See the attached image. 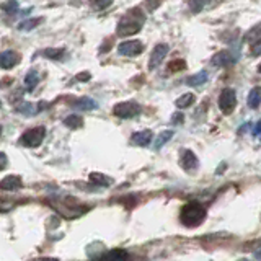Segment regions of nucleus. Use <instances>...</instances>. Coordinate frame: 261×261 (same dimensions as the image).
Segmentation results:
<instances>
[{"label": "nucleus", "mask_w": 261, "mask_h": 261, "mask_svg": "<svg viewBox=\"0 0 261 261\" xmlns=\"http://www.w3.org/2000/svg\"><path fill=\"white\" fill-rule=\"evenodd\" d=\"M51 206L59 212L61 216L67 217V219H75L79 216H82L87 211V207H82L73 201V198H64V199H57L53 201Z\"/></svg>", "instance_id": "3"}, {"label": "nucleus", "mask_w": 261, "mask_h": 261, "mask_svg": "<svg viewBox=\"0 0 261 261\" xmlns=\"http://www.w3.org/2000/svg\"><path fill=\"white\" fill-rule=\"evenodd\" d=\"M255 136H261V121H258V124L255 126V130H253Z\"/></svg>", "instance_id": "37"}, {"label": "nucleus", "mask_w": 261, "mask_h": 261, "mask_svg": "<svg viewBox=\"0 0 261 261\" xmlns=\"http://www.w3.org/2000/svg\"><path fill=\"white\" fill-rule=\"evenodd\" d=\"M18 8H20L18 0H7V2L0 4V10L8 13V15H15L16 12H18Z\"/></svg>", "instance_id": "26"}, {"label": "nucleus", "mask_w": 261, "mask_h": 261, "mask_svg": "<svg viewBox=\"0 0 261 261\" xmlns=\"http://www.w3.org/2000/svg\"><path fill=\"white\" fill-rule=\"evenodd\" d=\"M160 4H162V0H147V2H145V5H147V10H149V12L155 10V8H157Z\"/></svg>", "instance_id": "32"}, {"label": "nucleus", "mask_w": 261, "mask_h": 261, "mask_svg": "<svg viewBox=\"0 0 261 261\" xmlns=\"http://www.w3.org/2000/svg\"><path fill=\"white\" fill-rule=\"evenodd\" d=\"M23 188V181L18 175H8L0 181V190L4 191H18Z\"/></svg>", "instance_id": "11"}, {"label": "nucleus", "mask_w": 261, "mask_h": 261, "mask_svg": "<svg viewBox=\"0 0 261 261\" xmlns=\"http://www.w3.org/2000/svg\"><path fill=\"white\" fill-rule=\"evenodd\" d=\"M20 62V54L16 51H4L0 53V69H13Z\"/></svg>", "instance_id": "10"}, {"label": "nucleus", "mask_w": 261, "mask_h": 261, "mask_svg": "<svg viewBox=\"0 0 261 261\" xmlns=\"http://www.w3.org/2000/svg\"><path fill=\"white\" fill-rule=\"evenodd\" d=\"M258 72H261V64L258 65Z\"/></svg>", "instance_id": "40"}, {"label": "nucleus", "mask_w": 261, "mask_h": 261, "mask_svg": "<svg viewBox=\"0 0 261 261\" xmlns=\"http://www.w3.org/2000/svg\"><path fill=\"white\" fill-rule=\"evenodd\" d=\"M217 2L219 0H188V8L191 10V13H201Z\"/></svg>", "instance_id": "13"}, {"label": "nucleus", "mask_w": 261, "mask_h": 261, "mask_svg": "<svg viewBox=\"0 0 261 261\" xmlns=\"http://www.w3.org/2000/svg\"><path fill=\"white\" fill-rule=\"evenodd\" d=\"M245 41H258V39H261V21L259 23H256L255 27H251L248 31H247V35H245V38H243Z\"/></svg>", "instance_id": "25"}, {"label": "nucleus", "mask_w": 261, "mask_h": 261, "mask_svg": "<svg viewBox=\"0 0 261 261\" xmlns=\"http://www.w3.org/2000/svg\"><path fill=\"white\" fill-rule=\"evenodd\" d=\"M7 167V155L4 152H0V170H4Z\"/></svg>", "instance_id": "36"}, {"label": "nucleus", "mask_w": 261, "mask_h": 261, "mask_svg": "<svg viewBox=\"0 0 261 261\" xmlns=\"http://www.w3.org/2000/svg\"><path fill=\"white\" fill-rule=\"evenodd\" d=\"M247 103H248V106H250L251 110L259 108V105H261V87H253L250 90Z\"/></svg>", "instance_id": "19"}, {"label": "nucleus", "mask_w": 261, "mask_h": 261, "mask_svg": "<svg viewBox=\"0 0 261 261\" xmlns=\"http://www.w3.org/2000/svg\"><path fill=\"white\" fill-rule=\"evenodd\" d=\"M194 101H196V96L193 93H185L179 98H176L175 106L179 110H185V108H190L191 105H194Z\"/></svg>", "instance_id": "23"}, {"label": "nucleus", "mask_w": 261, "mask_h": 261, "mask_svg": "<svg viewBox=\"0 0 261 261\" xmlns=\"http://www.w3.org/2000/svg\"><path fill=\"white\" fill-rule=\"evenodd\" d=\"M173 134H175L173 130H163V133L157 137V141H155V149H162V147L173 137Z\"/></svg>", "instance_id": "28"}, {"label": "nucleus", "mask_w": 261, "mask_h": 261, "mask_svg": "<svg viewBox=\"0 0 261 261\" xmlns=\"http://www.w3.org/2000/svg\"><path fill=\"white\" fill-rule=\"evenodd\" d=\"M113 113H114V116H118L121 119H130L141 113V106L136 101H122L114 106Z\"/></svg>", "instance_id": "6"}, {"label": "nucleus", "mask_w": 261, "mask_h": 261, "mask_svg": "<svg viewBox=\"0 0 261 261\" xmlns=\"http://www.w3.org/2000/svg\"><path fill=\"white\" fill-rule=\"evenodd\" d=\"M235 62H237V56L232 51H219L211 59V64L214 67H230Z\"/></svg>", "instance_id": "9"}, {"label": "nucleus", "mask_w": 261, "mask_h": 261, "mask_svg": "<svg viewBox=\"0 0 261 261\" xmlns=\"http://www.w3.org/2000/svg\"><path fill=\"white\" fill-rule=\"evenodd\" d=\"M38 84H39V73L38 70L31 69L27 75H24V88H27V92H33Z\"/></svg>", "instance_id": "20"}, {"label": "nucleus", "mask_w": 261, "mask_h": 261, "mask_svg": "<svg viewBox=\"0 0 261 261\" xmlns=\"http://www.w3.org/2000/svg\"><path fill=\"white\" fill-rule=\"evenodd\" d=\"M0 136H2V126H0Z\"/></svg>", "instance_id": "41"}, {"label": "nucleus", "mask_w": 261, "mask_h": 261, "mask_svg": "<svg viewBox=\"0 0 261 261\" xmlns=\"http://www.w3.org/2000/svg\"><path fill=\"white\" fill-rule=\"evenodd\" d=\"M46 137V127L44 126H38V127H31L27 133L21 136V144L24 147H30V149H35L43 144Z\"/></svg>", "instance_id": "4"}, {"label": "nucleus", "mask_w": 261, "mask_h": 261, "mask_svg": "<svg viewBox=\"0 0 261 261\" xmlns=\"http://www.w3.org/2000/svg\"><path fill=\"white\" fill-rule=\"evenodd\" d=\"M255 256H256V258H258V259L261 261V248H258V250L255 251Z\"/></svg>", "instance_id": "39"}, {"label": "nucleus", "mask_w": 261, "mask_h": 261, "mask_svg": "<svg viewBox=\"0 0 261 261\" xmlns=\"http://www.w3.org/2000/svg\"><path fill=\"white\" fill-rule=\"evenodd\" d=\"M64 124L70 129H79V127L84 126V119H82L79 114H70V116H67L64 119Z\"/></svg>", "instance_id": "27"}, {"label": "nucleus", "mask_w": 261, "mask_h": 261, "mask_svg": "<svg viewBox=\"0 0 261 261\" xmlns=\"http://www.w3.org/2000/svg\"><path fill=\"white\" fill-rule=\"evenodd\" d=\"M168 69H170L171 72H179V70L186 69V62H185L183 59H176V61H173V62H170Z\"/></svg>", "instance_id": "30"}, {"label": "nucleus", "mask_w": 261, "mask_h": 261, "mask_svg": "<svg viewBox=\"0 0 261 261\" xmlns=\"http://www.w3.org/2000/svg\"><path fill=\"white\" fill-rule=\"evenodd\" d=\"M144 53V44L139 39H129V41H122L118 46V54L119 56H126V57H134Z\"/></svg>", "instance_id": "7"}, {"label": "nucleus", "mask_w": 261, "mask_h": 261, "mask_svg": "<svg viewBox=\"0 0 261 261\" xmlns=\"http://www.w3.org/2000/svg\"><path fill=\"white\" fill-rule=\"evenodd\" d=\"M207 79H209L207 72H206V70H201V72H198V73H194V75L188 77L185 82H186V85H188V87H201V85L206 84Z\"/></svg>", "instance_id": "18"}, {"label": "nucleus", "mask_w": 261, "mask_h": 261, "mask_svg": "<svg viewBox=\"0 0 261 261\" xmlns=\"http://www.w3.org/2000/svg\"><path fill=\"white\" fill-rule=\"evenodd\" d=\"M111 4H113V0H90V5H92L98 12H101V10H105V8L111 7Z\"/></svg>", "instance_id": "29"}, {"label": "nucleus", "mask_w": 261, "mask_h": 261, "mask_svg": "<svg viewBox=\"0 0 261 261\" xmlns=\"http://www.w3.org/2000/svg\"><path fill=\"white\" fill-rule=\"evenodd\" d=\"M43 16H35V18H27V20H23V21H20L18 23V31H33L36 27H39L41 23H43Z\"/></svg>", "instance_id": "17"}, {"label": "nucleus", "mask_w": 261, "mask_h": 261, "mask_svg": "<svg viewBox=\"0 0 261 261\" xmlns=\"http://www.w3.org/2000/svg\"><path fill=\"white\" fill-rule=\"evenodd\" d=\"M13 204L12 202H2L0 201V212H7L8 209H12Z\"/></svg>", "instance_id": "35"}, {"label": "nucleus", "mask_w": 261, "mask_h": 261, "mask_svg": "<svg viewBox=\"0 0 261 261\" xmlns=\"http://www.w3.org/2000/svg\"><path fill=\"white\" fill-rule=\"evenodd\" d=\"M185 119V116L181 113H175L173 116H171V124H181Z\"/></svg>", "instance_id": "33"}, {"label": "nucleus", "mask_w": 261, "mask_h": 261, "mask_svg": "<svg viewBox=\"0 0 261 261\" xmlns=\"http://www.w3.org/2000/svg\"><path fill=\"white\" fill-rule=\"evenodd\" d=\"M168 53H170L168 44L160 43V44L155 46L152 54H150V59H149V69L150 70H155L157 67H160V64L165 61V57L168 56Z\"/></svg>", "instance_id": "8"}, {"label": "nucleus", "mask_w": 261, "mask_h": 261, "mask_svg": "<svg viewBox=\"0 0 261 261\" xmlns=\"http://www.w3.org/2000/svg\"><path fill=\"white\" fill-rule=\"evenodd\" d=\"M250 54H251L253 57L261 56V39L255 41V43H251V46H250Z\"/></svg>", "instance_id": "31"}, {"label": "nucleus", "mask_w": 261, "mask_h": 261, "mask_svg": "<svg viewBox=\"0 0 261 261\" xmlns=\"http://www.w3.org/2000/svg\"><path fill=\"white\" fill-rule=\"evenodd\" d=\"M41 54H43L44 57H47V59L62 61L64 57H65V49H62V47H47Z\"/></svg>", "instance_id": "22"}, {"label": "nucleus", "mask_w": 261, "mask_h": 261, "mask_svg": "<svg viewBox=\"0 0 261 261\" xmlns=\"http://www.w3.org/2000/svg\"><path fill=\"white\" fill-rule=\"evenodd\" d=\"M242 261H247V259H242Z\"/></svg>", "instance_id": "43"}, {"label": "nucleus", "mask_w": 261, "mask_h": 261, "mask_svg": "<svg viewBox=\"0 0 261 261\" xmlns=\"http://www.w3.org/2000/svg\"><path fill=\"white\" fill-rule=\"evenodd\" d=\"M0 106H2V101H0Z\"/></svg>", "instance_id": "42"}, {"label": "nucleus", "mask_w": 261, "mask_h": 261, "mask_svg": "<svg viewBox=\"0 0 261 261\" xmlns=\"http://www.w3.org/2000/svg\"><path fill=\"white\" fill-rule=\"evenodd\" d=\"M237 106V93L233 88H224L219 95V108L224 114H232Z\"/></svg>", "instance_id": "5"}, {"label": "nucleus", "mask_w": 261, "mask_h": 261, "mask_svg": "<svg viewBox=\"0 0 261 261\" xmlns=\"http://www.w3.org/2000/svg\"><path fill=\"white\" fill-rule=\"evenodd\" d=\"M100 261H129V253L126 250H111L106 255H103V258Z\"/></svg>", "instance_id": "16"}, {"label": "nucleus", "mask_w": 261, "mask_h": 261, "mask_svg": "<svg viewBox=\"0 0 261 261\" xmlns=\"http://www.w3.org/2000/svg\"><path fill=\"white\" fill-rule=\"evenodd\" d=\"M72 106L75 110H80V111H92V110H96L98 103L95 100H92V98L84 96V98H79V100L73 101Z\"/></svg>", "instance_id": "15"}, {"label": "nucleus", "mask_w": 261, "mask_h": 261, "mask_svg": "<svg viewBox=\"0 0 261 261\" xmlns=\"http://www.w3.org/2000/svg\"><path fill=\"white\" fill-rule=\"evenodd\" d=\"M152 130L145 129V130H139V133H134L133 137H130V142H133L134 145H139V147H145L149 145L152 142Z\"/></svg>", "instance_id": "12"}, {"label": "nucleus", "mask_w": 261, "mask_h": 261, "mask_svg": "<svg viewBox=\"0 0 261 261\" xmlns=\"http://www.w3.org/2000/svg\"><path fill=\"white\" fill-rule=\"evenodd\" d=\"M181 168L186 170V171H193L198 167V157L194 155L193 150H185L183 152V157H181Z\"/></svg>", "instance_id": "14"}, {"label": "nucleus", "mask_w": 261, "mask_h": 261, "mask_svg": "<svg viewBox=\"0 0 261 261\" xmlns=\"http://www.w3.org/2000/svg\"><path fill=\"white\" fill-rule=\"evenodd\" d=\"M16 113H20V114H24V116H33V114H36L38 111H41V108L39 106H36V105H33V103H21V105H18L16 106Z\"/></svg>", "instance_id": "24"}, {"label": "nucleus", "mask_w": 261, "mask_h": 261, "mask_svg": "<svg viewBox=\"0 0 261 261\" xmlns=\"http://www.w3.org/2000/svg\"><path fill=\"white\" fill-rule=\"evenodd\" d=\"M142 23H144V15H141L139 8H136V10L126 13L119 20L118 28H116V35L121 38L137 35V33L142 30Z\"/></svg>", "instance_id": "1"}, {"label": "nucleus", "mask_w": 261, "mask_h": 261, "mask_svg": "<svg viewBox=\"0 0 261 261\" xmlns=\"http://www.w3.org/2000/svg\"><path fill=\"white\" fill-rule=\"evenodd\" d=\"M90 79H92L90 72H82V73H79V75L75 77V80H79V82H88Z\"/></svg>", "instance_id": "34"}, {"label": "nucleus", "mask_w": 261, "mask_h": 261, "mask_svg": "<svg viewBox=\"0 0 261 261\" xmlns=\"http://www.w3.org/2000/svg\"><path fill=\"white\" fill-rule=\"evenodd\" d=\"M35 261H59L56 258H39V259H35Z\"/></svg>", "instance_id": "38"}, {"label": "nucleus", "mask_w": 261, "mask_h": 261, "mask_svg": "<svg viewBox=\"0 0 261 261\" xmlns=\"http://www.w3.org/2000/svg\"><path fill=\"white\" fill-rule=\"evenodd\" d=\"M206 219V209L199 202H188L179 212V220L186 227H198Z\"/></svg>", "instance_id": "2"}, {"label": "nucleus", "mask_w": 261, "mask_h": 261, "mask_svg": "<svg viewBox=\"0 0 261 261\" xmlns=\"http://www.w3.org/2000/svg\"><path fill=\"white\" fill-rule=\"evenodd\" d=\"M90 181H92L93 185H96V186H105V188H108V186H111L114 183L113 178L106 176L103 173H98V171H93V173H90Z\"/></svg>", "instance_id": "21"}]
</instances>
